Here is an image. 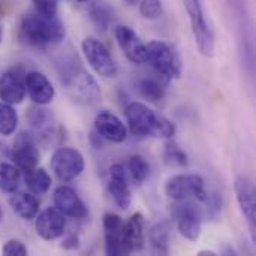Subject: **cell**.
<instances>
[{
    "label": "cell",
    "instance_id": "6da1fadb",
    "mask_svg": "<svg viewBox=\"0 0 256 256\" xmlns=\"http://www.w3.org/2000/svg\"><path fill=\"white\" fill-rule=\"evenodd\" d=\"M66 30L57 16H42L39 14H27L20 22V39L34 48H46L60 44Z\"/></svg>",
    "mask_w": 256,
    "mask_h": 256
},
{
    "label": "cell",
    "instance_id": "7a4b0ae2",
    "mask_svg": "<svg viewBox=\"0 0 256 256\" xmlns=\"http://www.w3.org/2000/svg\"><path fill=\"white\" fill-rule=\"evenodd\" d=\"M129 130L136 136H154L171 140L176 135V126L165 117L156 114L141 102H130L124 108Z\"/></svg>",
    "mask_w": 256,
    "mask_h": 256
},
{
    "label": "cell",
    "instance_id": "3957f363",
    "mask_svg": "<svg viewBox=\"0 0 256 256\" xmlns=\"http://www.w3.org/2000/svg\"><path fill=\"white\" fill-rule=\"evenodd\" d=\"M147 62L166 81L176 80L182 74V62L177 51L166 42L152 40L146 45Z\"/></svg>",
    "mask_w": 256,
    "mask_h": 256
},
{
    "label": "cell",
    "instance_id": "277c9868",
    "mask_svg": "<svg viewBox=\"0 0 256 256\" xmlns=\"http://www.w3.org/2000/svg\"><path fill=\"white\" fill-rule=\"evenodd\" d=\"M183 2L189 15L192 33L195 36V42L201 56L212 57L214 54V33L206 20L201 0H183Z\"/></svg>",
    "mask_w": 256,
    "mask_h": 256
},
{
    "label": "cell",
    "instance_id": "5b68a950",
    "mask_svg": "<svg viewBox=\"0 0 256 256\" xmlns=\"http://www.w3.org/2000/svg\"><path fill=\"white\" fill-rule=\"evenodd\" d=\"M165 194L174 201H184L195 198L200 202H204L207 198L206 182L198 174H177L166 180Z\"/></svg>",
    "mask_w": 256,
    "mask_h": 256
},
{
    "label": "cell",
    "instance_id": "8992f818",
    "mask_svg": "<svg viewBox=\"0 0 256 256\" xmlns=\"http://www.w3.org/2000/svg\"><path fill=\"white\" fill-rule=\"evenodd\" d=\"M50 165L54 176L62 183H68L80 177L84 171V158L75 148L60 147L52 153Z\"/></svg>",
    "mask_w": 256,
    "mask_h": 256
},
{
    "label": "cell",
    "instance_id": "52a82bcc",
    "mask_svg": "<svg viewBox=\"0 0 256 256\" xmlns=\"http://www.w3.org/2000/svg\"><path fill=\"white\" fill-rule=\"evenodd\" d=\"M178 204L172 206V218L176 219L177 228L180 234L189 240V242H196L201 236V226H202V210L189 202L188 200L184 201H177Z\"/></svg>",
    "mask_w": 256,
    "mask_h": 256
},
{
    "label": "cell",
    "instance_id": "ba28073f",
    "mask_svg": "<svg viewBox=\"0 0 256 256\" xmlns=\"http://www.w3.org/2000/svg\"><path fill=\"white\" fill-rule=\"evenodd\" d=\"M82 52L88 62V64L93 68L96 74L105 78H111L117 74V64L108 51V48L94 38H86L81 42Z\"/></svg>",
    "mask_w": 256,
    "mask_h": 256
},
{
    "label": "cell",
    "instance_id": "9c48e42d",
    "mask_svg": "<svg viewBox=\"0 0 256 256\" xmlns=\"http://www.w3.org/2000/svg\"><path fill=\"white\" fill-rule=\"evenodd\" d=\"M9 158L14 162V165L22 171L24 174L38 168L39 164V150L36 147V140L32 134L21 132L9 152Z\"/></svg>",
    "mask_w": 256,
    "mask_h": 256
},
{
    "label": "cell",
    "instance_id": "30bf717a",
    "mask_svg": "<svg viewBox=\"0 0 256 256\" xmlns=\"http://www.w3.org/2000/svg\"><path fill=\"white\" fill-rule=\"evenodd\" d=\"M234 190L236 198L240 206V210L246 219V224L249 226V232L252 236V240L255 242L256 231V202H255V184L249 177L240 176L234 182Z\"/></svg>",
    "mask_w": 256,
    "mask_h": 256
},
{
    "label": "cell",
    "instance_id": "8fae6325",
    "mask_svg": "<svg viewBox=\"0 0 256 256\" xmlns=\"http://www.w3.org/2000/svg\"><path fill=\"white\" fill-rule=\"evenodd\" d=\"M66 219L62 212L57 208H45L34 218V230L36 234L46 242L56 240L64 234Z\"/></svg>",
    "mask_w": 256,
    "mask_h": 256
},
{
    "label": "cell",
    "instance_id": "7c38bea8",
    "mask_svg": "<svg viewBox=\"0 0 256 256\" xmlns=\"http://www.w3.org/2000/svg\"><path fill=\"white\" fill-rule=\"evenodd\" d=\"M54 206L58 212H62L64 216H69L72 219H84L88 214V210L84 204V201L80 198V195L69 186H58L54 190Z\"/></svg>",
    "mask_w": 256,
    "mask_h": 256
},
{
    "label": "cell",
    "instance_id": "4fadbf2b",
    "mask_svg": "<svg viewBox=\"0 0 256 256\" xmlns=\"http://www.w3.org/2000/svg\"><path fill=\"white\" fill-rule=\"evenodd\" d=\"M116 39L118 46L124 52V56L135 64H141L147 62V50L146 44L140 39V36L128 26H118L116 28Z\"/></svg>",
    "mask_w": 256,
    "mask_h": 256
},
{
    "label": "cell",
    "instance_id": "5bb4252c",
    "mask_svg": "<svg viewBox=\"0 0 256 256\" xmlns=\"http://www.w3.org/2000/svg\"><path fill=\"white\" fill-rule=\"evenodd\" d=\"M26 93L34 102V105H48L56 94L51 81L39 70H30L24 75Z\"/></svg>",
    "mask_w": 256,
    "mask_h": 256
},
{
    "label": "cell",
    "instance_id": "9a60e30c",
    "mask_svg": "<svg viewBox=\"0 0 256 256\" xmlns=\"http://www.w3.org/2000/svg\"><path fill=\"white\" fill-rule=\"evenodd\" d=\"M68 87L70 88L74 99L84 105H92L100 98V88L96 80L84 70H78L68 82Z\"/></svg>",
    "mask_w": 256,
    "mask_h": 256
},
{
    "label": "cell",
    "instance_id": "2e32d148",
    "mask_svg": "<svg viewBox=\"0 0 256 256\" xmlns=\"http://www.w3.org/2000/svg\"><path fill=\"white\" fill-rule=\"evenodd\" d=\"M108 190L114 200V202L122 210H128L132 202V195L126 177L124 166L122 164H114L110 168V183H108Z\"/></svg>",
    "mask_w": 256,
    "mask_h": 256
},
{
    "label": "cell",
    "instance_id": "e0dca14e",
    "mask_svg": "<svg viewBox=\"0 0 256 256\" xmlns=\"http://www.w3.org/2000/svg\"><path fill=\"white\" fill-rule=\"evenodd\" d=\"M24 75L18 70H6L0 75V99L9 105H18L26 98Z\"/></svg>",
    "mask_w": 256,
    "mask_h": 256
},
{
    "label": "cell",
    "instance_id": "ac0fdd59",
    "mask_svg": "<svg viewBox=\"0 0 256 256\" xmlns=\"http://www.w3.org/2000/svg\"><path fill=\"white\" fill-rule=\"evenodd\" d=\"M104 238H105V254L110 256L123 255V226L124 222L120 216L114 213H106L104 216Z\"/></svg>",
    "mask_w": 256,
    "mask_h": 256
},
{
    "label": "cell",
    "instance_id": "d6986e66",
    "mask_svg": "<svg viewBox=\"0 0 256 256\" xmlns=\"http://www.w3.org/2000/svg\"><path fill=\"white\" fill-rule=\"evenodd\" d=\"M27 122L32 129V135L38 141H48L54 134V117L44 105L32 106L27 112Z\"/></svg>",
    "mask_w": 256,
    "mask_h": 256
},
{
    "label": "cell",
    "instance_id": "ffe728a7",
    "mask_svg": "<svg viewBox=\"0 0 256 256\" xmlns=\"http://www.w3.org/2000/svg\"><path fill=\"white\" fill-rule=\"evenodd\" d=\"M94 129L102 140L111 141V142H123L128 136L126 126L123 122L112 112L104 111L99 112L94 118Z\"/></svg>",
    "mask_w": 256,
    "mask_h": 256
},
{
    "label": "cell",
    "instance_id": "44dd1931",
    "mask_svg": "<svg viewBox=\"0 0 256 256\" xmlns=\"http://www.w3.org/2000/svg\"><path fill=\"white\" fill-rule=\"evenodd\" d=\"M144 249V218L135 213L123 226V255Z\"/></svg>",
    "mask_w": 256,
    "mask_h": 256
},
{
    "label": "cell",
    "instance_id": "7402d4cb",
    "mask_svg": "<svg viewBox=\"0 0 256 256\" xmlns=\"http://www.w3.org/2000/svg\"><path fill=\"white\" fill-rule=\"evenodd\" d=\"M10 195L12 196L9 198V206L12 212L22 220H33L39 213L40 207V202L36 195L27 192H14Z\"/></svg>",
    "mask_w": 256,
    "mask_h": 256
},
{
    "label": "cell",
    "instance_id": "603a6c76",
    "mask_svg": "<svg viewBox=\"0 0 256 256\" xmlns=\"http://www.w3.org/2000/svg\"><path fill=\"white\" fill-rule=\"evenodd\" d=\"M170 224L162 220L154 224L150 231H148V240L154 252L160 255H168L170 254Z\"/></svg>",
    "mask_w": 256,
    "mask_h": 256
},
{
    "label": "cell",
    "instance_id": "cb8c5ba5",
    "mask_svg": "<svg viewBox=\"0 0 256 256\" xmlns=\"http://www.w3.org/2000/svg\"><path fill=\"white\" fill-rule=\"evenodd\" d=\"M21 183V171L8 162H0V192L14 194L18 190Z\"/></svg>",
    "mask_w": 256,
    "mask_h": 256
},
{
    "label": "cell",
    "instance_id": "d4e9b609",
    "mask_svg": "<svg viewBox=\"0 0 256 256\" xmlns=\"http://www.w3.org/2000/svg\"><path fill=\"white\" fill-rule=\"evenodd\" d=\"M26 184L33 195H45L51 188V177L44 168H34L26 172Z\"/></svg>",
    "mask_w": 256,
    "mask_h": 256
},
{
    "label": "cell",
    "instance_id": "484cf974",
    "mask_svg": "<svg viewBox=\"0 0 256 256\" xmlns=\"http://www.w3.org/2000/svg\"><path fill=\"white\" fill-rule=\"evenodd\" d=\"M88 12H90L93 22L102 30H108L111 24L114 22V12L111 6L104 0H93L90 3Z\"/></svg>",
    "mask_w": 256,
    "mask_h": 256
},
{
    "label": "cell",
    "instance_id": "4316f807",
    "mask_svg": "<svg viewBox=\"0 0 256 256\" xmlns=\"http://www.w3.org/2000/svg\"><path fill=\"white\" fill-rule=\"evenodd\" d=\"M18 128V114L14 105L0 102V135L10 136Z\"/></svg>",
    "mask_w": 256,
    "mask_h": 256
},
{
    "label": "cell",
    "instance_id": "83f0119b",
    "mask_svg": "<svg viewBox=\"0 0 256 256\" xmlns=\"http://www.w3.org/2000/svg\"><path fill=\"white\" fill-rule=\"evenodd\" d=\"M138 90L142 98H146L147 100H150L153 104H159L165 98V88L156 80H152V78L141 80L138 82Z\"/></svg>",
    "mask_w": 256,
    "mask_h": 256
},
{
    "label": "cell",
    "instance_id": "f1b7e54d",
    "mask_svg": "<svg viewBox=\"0 0 256 256\" xmlns=\"http://www.w3.org/2000/svg\"><path fill=\"white\" fill-rule=\"evenodd\" d=\"M164 159L166 164L174 166H188L189 164L188 154L176 142H166L164 150Z\"/></svg>",
    "mask_w": 256,
    "mask_h": 256
},
{
    "label": "cell",
    "instance_id": "f546056e",
    "mask_svg": "<svg viewBox=\"0 0 256 256\" xmlns=\"http://www.w3.org/2000/svg\"><path fill=\"white\" fill-rule=\"evenodd\" d=\"M128 166H129V171H130L132 178H134L136 183H142V182L147 178L148 171H150V166H148L147 160H146L142 156H140V154L132 156V158L129 159Z\"/></svg>",
    "mask_w": 256,
    "mask_h": 256
},
{
    "label": "cell",
    "instance_id": "4dcf8cb0",
    "mask_svg": "<svg viewBox=\"0 0 256 256\" xmlns=\"http://www.w3.org/2000/svg\"><path fill=\"white\" fill-rule=\"evenodd\" d=\"M140 12L147 20H156L162 16L164 6L160 0H140Z\"/></svg>",
    "mask_w": 256,
    "mask_h": 256
},
{
    "label": "cell",
    "instance_id": "1f68e13d",
    "mask_svg": "<svg viewBox=\"0 0 256 256\" xmlns=\"http://www.w3.org/2000/svg\"><path fill=\"white\" fill-rule=\"evenodd\" d=\"M222 195L219 192H208L207 190V198L204 201L206 204V208H207V214L213 219H216L219 214H220V210H222Z\"/></svg>",
    "mask_w": 256,
    "mask_h": 256
},
{
    "label": "cell",
    "instance_id": "d6a6232c",
    "mask_svg": "<svg viewBox=\"0 0 256 256\" xmlns=\"http://www.w3.org/2000/svg\"><path fill=\"white\" fill-rule=\"evenodd\" d=\"M36 9V14L42 16H57L58 2L57 0H32Z\"/></svg>",
    "mask_w": 256,
    "mask_h": 256
},
{
    "label": "cell",
    "instance_id": "836d02e7",
    "mask_svg": "<svg viewBox=\"0 0 256 256\" xmlns=\"http://www.w3.org/2000/svg\"><path fill=\"white\" fill-rule=\"evenodd\" d=\"M2 254L6 256H26L28 252L22 242L12 238L4 243V246L2 248Z\"/></svg>",
    "mask_w": 256,
    "mask_h": 256
},
{
    "label": "cell",
    "instance_id": "e575fe53",
    "mask_svg": "<svg viewBox=\"0 0 256 256\" xmlns=\"http://www.w3.org/2000/svg\"><path fill=\"white\" fill-rule=\"evenodd\" d=\"M64 249H68V250H70V249H78V246H80V240H78V236L76 234H70L69 237H66L64 240H63V244H62Z\"/></svg>",
    "mask_w": 256,
    "mask_h": 256
},
{
    "label": "cell",
    "instance_id": "d590c367",
    "mask_svg": "<svg viewBox=\"0 0 256 256\" xmlns=\"http://www.w3.org/2000/svg\"><path fill=\"white\" fill-rule=\"evenodd\" d=\"M222 254H224V255H234V256L237 255V252H236L231 246H226V248L222 250Z\"/></svg>",
    "mask_w": 256,
    "mask_h": 256
},
{
    "label": "cell",
    "instance_id": "8d00e7d4",
    "mask_svg": "<svg viewBox=\"0 0 256 256\" xmlns=\"http://www.w3.org/2000/svg\"><path fill=\"white\" fill-rule=\"evenodd\" d=\"M198 255H200V256H202V255H216V254H214L213 250H200V252H198Z\"/></svg>",
    "mask_w": 256,
    "mask_h": 256
},
{
    "label": "cell",
    "instance_id": "74e56055",
    "mask_svg": "<svg viewBox=\"0 0 256 256\" xmlns=\"http://www.w3.org/2000/svg\"><path fill=\"white\" fill-rule=\"evenodd\" d=\"M2 40H3V27L0 24V44H2Z\"/></svg>",
    "mask_w": 256,
    "mask_h": 256
},
{
    "label": "cell",
    "instance_id": "f35d334b",
    "mask_svg": "<svg viewBox=\"0 0 256 256\" xmlns=\"http://www.w3.org/2000/svg\"><path fill=\"white\" fill-rule=\"evenodd\" d=\"M126 3H129V4H135V3H140V0H126Z\"/></svg>",
    "mask_w": 256,
    "mask_h": 256
},
{
    "label": "cell",
    "instance_id": "ab89813d",
    "mask_svg": "<svg viewBox=\"0 0 256 256\" xmlns=\"http://www.w3.org/2000/svg\"><path fill=\"white\" fill-rule=\"evenodd\" d=\"M76 2H78V3H87L88 0H76Z\"/></svg>",
    "mask_w": 256,
    "mask_h": 256
}]
</instances>
